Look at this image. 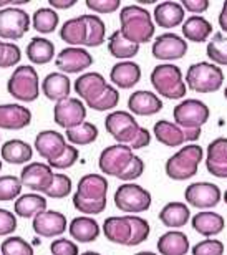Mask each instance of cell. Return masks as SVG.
Returning <instances> with one entry per match:
<instances>
[{
	"mask_svg": "<svg viewBox=\"0 0 227 255\" xmlns=\"http://www.w3.org/2000/svg\"><path fill=\"white\" fill-rule=\"evenodd\" d=\"M151 52L154 58L163 60V62H173V60L183 58L188 53V42L178 33H163L154 40Z\"/></svg>",
	"mask_w": 227,
	"mask_h": 255,
	"instance_id": "obj_16",
	"label": "cell"
},
{
	"mask_svg": "<svg viewBox=\"0 0 227 255\" xmlns=\"http://www.w3.org/2000/svg\"><path fill=\"white\" fill-rule=\"evenodd\" d=\"M86 7L96 13H113L120 8V0H86Z\"/></svg>",
	"mask_w": 227,
	"mask_h": 255,
	"instance_id": "obj_49",
	"label": "cell"
},
{
	"mask_svg": "<svg viewBox=\"0 0 227 255\" xmlns=\"http://www.w3.org/2000/svg\"><path fill=\"white\" fill-rule=\"evenodd\" d=\"M158 252L161 255H186L189 252V239L184 232L169 231L159 237Z\"/></svg>",
	"mask_w": 227,
	"mask_h": 255,
	"instance_id": "obj_31",
	"label": "cell"
},
{
	"mask_svg": "<svg viewBox=\"0 0 227 255\" xmlns=\"http://www.w3.org/2000/svg\"><path fill=\"white\" fill-rule=\"evenodd\" d=\"M17 229V217L7 209H0V237L8 236Z\"/></svg>",
	"mask_w": 227,
	"mask_h": 255,
	"instance_id": "obj_50",
	"label": "cell"
},
{
	"mask_svg": "<svg viewBox=\"0 0 227 255\" xmlns=\"http://www.w3.org/2000/svg\"><path fill=\"white\" fill-rule=\"evenodd\" d=\"M22 60V52L15 43H5L3 42V48L2 53H0V68H12V66H17Z\"/></svg>",
	"mask_w": 227,
	"mask_h": 255,
	"instance_id": "obj_45",
	"label": "cell"
},
{
	"mask_svg": "<svg viewBox=\"0 0 227 255\" xmlns=\"http://www.w3.org/2000/svg\"><path fill=\"white\" fill-rule=\"evenodd\" d=\"M7 91L12 98L23 101V103L35 101L40 93V80L37 70L30 65H18L7 81Z\"/></svg>",
	"mask_w": 227,
	"mask_h": 255,
	"instance_id": "obj_8",
	"label": "cell"
},
{
	"mask_svg": "<svg viewBox=\"0 0 227 255\" xmlns=\"http://www.w3.org/2000/svg\"><path fill=\"white\" fill-rule=\"evenodd\" d=\"M186 202L198 209H213L221 202V189L213 182H194L184 192Z\"/></svg>",
	"mask_w": 227,
	"mask_h": 255,
	"instance_id": "obj_19",
	"label": "cell"
},
{
	"mask_svg": "<svg viewBox=\"0 0 227 255\" xmlns=\"http://www.w3.org/2000/svg\"><path fill=\"white\" fill-rule=\"evenodd\" d=\"M65 139L70 141V144L73 146H86L91 144L98 139V128L90 123V121H85L80 126H75L71 129L65 131Z\"/></svg>",
	"mask_w": 227,
	"mask_h": 255,
	"instance_id": "obj_38",
	"label": "cell"
},
{
	"mask_svg": "<svg viewBox=\"0 0 227 255\" xmlns=\"http://www.w3.org/2000/svg\"><path fill=\"white\" fill-rule=\"evenodd\" d=\"M33 157V149L22 139H10L2 146V159L8 164H25Z\"/></svg>",
	"mask_w": 227,
	"mask_h": 255,
	"instance_id": "obj_33",
	"label": "cell"
},
{
	"mask_svg": "<svg viewBox=\"0 0 227 255\" xmlns=\"http://www.w3.org/2000/svg\"><path fill=\"white\" fill-rule=\"evenodd\" d=\"M2 45H3V42H2V40H0V48H2Z\"/></svg>",
	"mask_w": 227,
	"mask_h": 255,
	"instance_id": "obj_61",
	"label": "cell"
},
{
	"mask_svg": "<svg viewBox=\"0 0 227 255\" xmlns=\"http://www.w3.org/2000/svg\"><path fill=\"white\" fill-rule=\"evenodd\" d=\"M0 137H2V136H0Z\"/></svg>",
	"mask_w": 227,
	"mask_h": 255,
	"instance_id": "obj_62",
	"label": "cell"
},
{
	"mask_svg": "<svg viewBox=\"0 0 227 255\" xmlns=\"http://www.w3.org/2000/svg\"><path fill=\"white\" fill-rule=\"evenodd\" d=\"M120 32L126 40L143 45L154 37V20L146 8L139 5H126L120 13Z\"/></svg>",
	"mask_w": 227,
	"mask_h": 255,
	"instance_id": "obj_5",
	"label": "cell"
},
{
	"mask_svg": "<svg viewBox=\"0 0 227 255\" xmlns=\"http://www.w3.org/2000/svg\"><path fill=\"white\" fill-rule=\"evenodd\" d=\"M191 212L189 207L183 202H168L159 212V221L168 229H179L184 227L189 222Z\"/></svg>",
	"mask_w": 227,
	"mask_h": 255,
	"instance_id": "obj_32",
	"label": "cell"
},
{
	"mask_svg": "<svg viewBox=\"0 0 227 255\" xmlns=\"http://www.w3.org/2000/svg\"><path fill=\"white\" fill-rule=\"evenodd\" d=\"M0 171H2V159H0Z\"/></svg>",
	"mask_w": 227,
	"mask_h": 255,
	"instance_id": "obj_60",
	"label": "cell"
},
{
	"mask_svg": "<svg viewBox=\"0 0 227 255\" xmlns=\"http://www.w3.org/2000/svg\"><path fill=\"white\" fill-rule=\"evenodd\" d=\"M103 234L113 244L135 247L149 237V224L138 216L108 217L103 222Z\"/></svg>",
	"mask_w": 227,
	"mask_h": 255,
	"instance_id": "obj_4",
	"label": "cell"
},
{
	"mask_svg": "<svg viewBox=\"0 0 227 255\" xmlns=\"http://www.w3.org/2000/svg\"><path fill=\"white\" fill-rule=\"evenodd\" d=\"M208 58L218 66H227V37L223 33H216L208 43Z\"/></svg>",
	"mask_w": 227,
	"mask_h": 255,
	"instance_id": "obj_40",
	"label": "cell"
},
{
	"mask_svg": "<svg viewBox=\"0 0 227 255\" xmlns=\"http://www.w3.org/2000/svg\"><path fill=\"white\" fill-rule=\"evenodd\" d=\"M25 53H27V57L32 63L46 65L55 57V45L48 38L37 37L30 40V43L25 48Z\"/></svg>",
	"mask_w": 227,
	"mask_h": 255,
	"instance_id": "obj_35",
	"label": "cell"
},
{
	"mask_svg": "<svg viewBox=\"0 0 227 255\" xmlns=\"http://www.w3.org/2000/svg\"><path fill=\"white\" fill-rule=\"evenodd\" d=\"M219 25H221V30L227 33V0L223 3V10H221V15H219Z\"/></svg>",
	"mask_w": 227,
	"mask_h": 255,
	"instance_id": "obj_54",
	"label": "cell"
},
{
	"mask_svg": "<svg viewBox=\"0 0 227 255\" xmlns=\"http://www.w3.org/2000/svg\"><path fill=\"white\" fill-rule=\"evenodd\" d=\"M76 161H78V149H76L73 144H66L63 154H61L56 161L50 162L48 166L51 169H53V167L55 169H68V167L73 166Z\"/></svg>",
	"mask_w": 227,
	"mask_h": 255,
	"instance_id": "obj_47",
	"label": "cell"
},
{
	"mask_svg": "<svg viewBox=\"0 0 227 255\" xmlns=\"http://www.w3.org/2000/svg\"><path fill=\"white\" fill-rule=\"evenodd\" d=\"M22 196V182L17 176L0 177V202L17 201Z\"/></svg>",
	"mask_w": 227,
	"mask_h": 255,
	"instance_id": "obj_41",
	"label": "cell"
},
{
	"mask_svg": "<svg viewBox=\"0 0 227 255\" xmlns=\"http://www.w3.org/2000/svg\"><path fill=\"white\" fill-rule=\"evenodd\" d=\"M204 157V149L198 144H188L173 154L166 162V174L173 181H186L196 176L199 162Z\"/></svg>",
	"mask_w": 227,
	"mask_h": 255,
	"instance_id": "obj_9",
	"label": "cell"
},
{
	"mask_svg": "<svg viewBox=\"0 0 227 255\" xmlns=\"http://www.w3.org/2000/svg\"><path fill=\"white\" fill-rule=\"evenodd\" d=\"M53 120L55 123L65 128V129H71L75 126H80L86 121V106L78 98H65L55 103L53 108Z\"/></svg>",
	"mask_w": 227,
	"mask_h": 255,
	"instance_id": "obj_15",
	"label": "cell"
},
{
	"mask_svg": "<svg viewBox=\"0 0 227 255\" xmlns=\"http://www.w3.org/2000/svg\"><path fill=\"white\" fill-rule=\"evenodd\" d=\"M55 65L61 73H81L93 65V57L86 48L66 47L58 53Z\"/></svg>",
	"mask_w": 227,
	"mask_h": 255,
	"instance_id": "obj_18",
	"label": "cell"
},
{
	"mask_svg": "<svg viewBox=\"0 0 227 255\" xmlns=\"http://www.w3.org/2000/svg\"><path fill=\"white\" fill-rule=\"evenodd\" d=\"M30 28V15L18 7L0 10V38L20 40Z\"/></svg>",
	"mask_w": 227,
	"mask_h": 255,
	"instance_id": "obj_13",
	"label": "cell"
},
{
	"mask_svg": "<svg viewBox=\"0 0 227 255\" xmlns=\"http://www.w3.org/2000/svg\"><path fill=\"white\" fill-rule=\"evenodd\" d=\"M28 3V0H0V7H10V5H23Z\"/></svg>",
	"mask_w": 227,
	"mask_h": 255,
	"instance_id": "obj_55",
	"label": "cell"
},
{
	"mask_svg": "<svg viewBox=\"0 0 227 255\" xmlns=\"http://www.w3.org/2000/svg\"><path fill=\"white\" fill-rule=\"evenodd\" d=\"M184 10H189L193 13H203L209 8V0H183L181 2Z\"/></svg>",
	"mask_w": 227,
	"mask_h": 255,
	"instance_id": "obj_52",
	"label": "cell"
},
{
	"mask_svg": "<svg viewBox=\"0 0 227 255\" xmlns=\"http://www.w3.org/2000/svg\"><path fill=\"white\" fill-rule=\"evenodd\" d=\"M108 192V181L105 176L100 174H86L78 181L76 186V196L86 201H105Z\"/></svg>",
	"mask_w": 227,
	"mask_h": 255,
	"instance_id": "obj_27",
	"label": "cell"
},
{
	"mask_svg": "<svg viewBox=\"0 0 227 255\" xmlns=\"http://www.w3.org/2000/svg\"><path fill=\"white\" fill-rule=\"evenodd\" d=\"M224 96H226V100H227V86H226V90H224Z\"/></svg>",
	"mask_w": 227,
	"mask_h": 255,
	"instance_id": "obj_59",
	"label": "cell"
},
{
	"mask_svg": "<svg viewBox=\"0 0 227 255\" xmlns=\"http://www.w3.org/2000/svg\"><path fill=\"white\" fill-rule=\"evenodd\" d=\"M65 147H66L65 136L58 131L45 129V131H40L38 134L35 136V151H37L43 159L48 161V164L56 161L63 154Z\"/></svg>",
	"mask_w": 227,
	"mask_h": 255,
	"instance_id": "obj_20",
	"label": "cell"
},
{
	"mask_svg": "<svg viewBox=\"0 0 227 255\" xmlns=\"http://www.w3.org/2000/svg\"><path fill=\"white\" fill-rule=\"evenodd\" d=\"M51 255H78V246L68 239H56L50 244Z\"/></svg>",
	"mask_w": 227,
	"mask_h": 255,
	"instance_id": "obj_48",
	"label": "cell"
},
{
	"mask_svg": "<svg viewBox=\"0 0 227 255\" xmlns=\"http://www.w3.org/2000/svg\"><path fill=\"white\" fill-rule=\"evenodd\" d=\"M128 110L138 116H153L163 110V101L153 91L139 90L128 98Z\"/></svg>",
	"mask_w": 227,
	"mask_h": 255,
	"instance_id": "obj_24",
	"label": "cell"
},
{
	"mask_svg": "<svg viewBox=\"0 0 227 255\" xmlns=\"http://www.w3.org/2000/svg\"><path fill=\"white\" fill-rule=\"evenodd\" d=\"M32 226L40 237H58L66 231V217L56 211H43L33 217Z\"/></svg>",
	"mask_w": 227,
	"mask_h": 255,
	"instance_id": "obj_22",
	"label": "cell"
},
{
	"mask_svg": "<svg viewBox=\"0 0 227 255\" xmlns=\"http://www.w3.org/2000/svg\"><path fill=\"white\" fill-rule=\"evenodd\" d=\"M75 93L85 101V106L95 111L115 110L120 103L118 90L96 71H88L75 80Z\"/></svg>",
	"mask_w": 227,
	"mask_h": 255,
	"instance_id": "obj_1",
	"label": "cell"
},
{
	"mask_svg": "<svg viewBox=\"0 0 227 255\" xmlns=\"http://www.w3.org/2000/svg\"><path fill=\"white\" fill-rule=\"evenodd\" d=\"M133 157H135V152H133L130 146L113 144L101 151L100 159H98V166H100L103 174L121 179L123 174L128 169V166L131 164Z\"/></svg>",
	"mask_w": 227,
	"mask_h": 255,
	"instance_id": "obj_10",
	"label": "cell"
},
{
	"mask_svg": "<svg viewBox=\"0 0 227 255\" xmlns=\"http://www.w3.org/2000/svg\"><path fill=\"white\" fill-rule=\"evenodd\" d=\"M0 255H2V254H0Z\"/></svg>",
	"mask_w": 227,
	"mask_h": 255,
	"instance_id": "obj_63",
	"label": "cell"
},
{
	"mask_svg": "<svg viewBox=\"0 0 227 255\" xmlns=\"http://www.w3.org/2000/svg\"><path fill=\"white\" fill-rule=\"evenodd\" d=\"M186 10L179 2H161L154 7V23L161 28L171 30L184 23Z\"/></svg>",
	"mask_w": 227,
	"mask_h": 255,
	"instance_id": "obj_25",
	"label": "cell"
},
{
	"mask_svg": "<svg viewBox=\"0 0 227 255\" xmlns=\"http://www.w3.org/2000/svg\"><path fill=\"white\" fill-rule=\"evenodd\" d=\"M149 80L159 96H164L168 100H181L183 96H186L188 86H186L181 70L176 65L163 63L154 66Z\"/></svg>",
	"mask_w": 227,
	"mask_h": 255,
	"instance_id": "obj_6",
	"label": "cell"
},
{
	"mask_svg": "<svg viewBox=\"0 0 227 255\" xmlns=\"http://www.w3.org/2000/svg\"><path fill=\"white\" fill-rule=\"evenodd\" d=\"M32 23H33V28L37 30V32L46 35V33L55 32L56 27H58V23H60V18H58V13H56L53 8L42 7L33 13Z\"/></svg>",
	"mask_w": 227,
	"mask_h": 255,
	"instance_id": "obj_39",
	"label": "cell"
},
{
	"mask_svg": "<svg viewBox=\"0 0 227 255\" xmlns=\"http://www.w3.org/2000/svg\"><path fill=\"white\" fill-rule=\"evenodd\" d=\"M224 83V71L221 66L208 62H199L189 66L186 73V86L196 93H216Z\"/></svg>",
	"mask_w": 227,
	"mask_h": 255,
	"instance_id": "obj_7",
	"label": "cell"
},
{
	"mask_svg": "<svg viewBox=\"0 0 227 255\" xmlns=\"http://www.w3.org/2000/svg\"><path fill=\"white\" fill-rule=\"evenodd\" d=\"M71 187H73V184H71V179L68 176L55 174L51 186L43 194H45V196H48L50 199H63L66 196H70Z\"/></svg>",
	"mask_w": 227,
	"mask_h": 255,
	"instance_id": "obj_43",
	"label": "cell"
},
{
	"mask_svg": "<svg viewBox=\"0 0 227 255\" xmlns=\"http://www.w3.org/2000/svg\"><path fill=\"white\" fill-rule=\"evenodd\" d=\"M70 236L75 239V242H81V244H90L95 242L98 237H100V226L95 219L91 217H75L73 221L70 222Z\"/></svg>",
	"mask_w": 227,
	"mask_h": 255,
	"instance_id": "obj_30",
	"label": "cell"
},
{
	"mask_svg": "<svg viewBox=\"0 0 227 255\" xmlns=\"http://www.w3.org/2000/svg\"><path fill=\"white\" fill-rule=\"evenodd\" d=\"M73 206L78 212L86 214V216H96V214H101L106 209V199L105 201H86V199H81L80 196H73Z\"/></svg>",
	"mask_w": 227,
	"mask_h": 255,
	"instance_id": "obj_44",
	"label": "cell"
},
{
	"mask_svg": "<svg viewBox=\"0 0 227 255\" xmlns=\"http://www.w3.org/2000/svg\"><path fill=\"white\" fill-rule=\"evenodd\" d=\"M154 137L161 144L168 147H179L184 142L196 141L201 137V129H186L176 123H169L166 120H159L153 128Z\"/></svg>",
	"mask_w": 227,
	"mask_h": 255,
	"instance_id": "obj_14",
	"label": "cell"
},
{
	"mask_svg": "<svg viewBox=\"0 0 227 255\" xmlns=\"http://www.w3.org/2000/svg\"><path fill=\"white\" fill-rule=\"evenodd\" d=\"M32 123V111L18 103L0 105V129L18 131Z\"/></svg>",
	"mask_w": 227,
	"mask_h": 255,
	"instance_id": "obj_21",
	"label": "cell"
},
{
	"mask_svg": "<svg viewBox=\"0 0 227 255\" xmlns=\"http://www.w3.org/2000/svg\"><path fill=\"white\" fill-rule=\"evenodd\" d=\"M224 202H226V204H227V191H226V192H224Z\"/></svg>",
	"mask_w": 227,
	"mask_h": 255,
	"instance_id": "obj_58",
	"label": "cell"
},
{
	"mask_svg": "<svg viewBox=\"0 0 227 255\" xmlns=\"http://www.w3.org/2000/svg\"><path fill=\"white\" fill-rule=\"evenodd\" d=\"M191 252L193 255H223L224 246L223 242L216 241V239H206V241L196 244Z\"/></svg>",
	"mask_w": 227,
	"mask_h": 255,
	"instance_id": "obj_46",
	"label": "cell"
},
{
	"mask_svg": "<svg viewBox=\"0 0 227 255\" xmlns=\"http://www.w3.org/2000/svg\"><path fill=\"white\" fill-rule=\"evenodd\" d=\"M213 33V23L204 17H189L183 23V35L186 40L194 43H204L208 42V37Z\"/></svg>",
	"mask_w": 227,
	"mask_h": 255,
	"instance_id": "obj_34",
	"label": "cell"
},
{
	"mask_svg": "<svg viewBox=\"0 0 227 255\" xmlns=\"http://www.w3.org/2000/svg\"><path fill=\"white\" fill-rule=\"evenodd\" d=\"M81 255H100V254H98V252H85V254H81Z\"/></svg>",
	"mask_w": 227,
	"mask_h": 255,
	"instance_id": "obj_57",
	"label": "cell"
},
{
	"mask_svg": "<svg viewBox=\"0 0 227 255\" xmlns=\"http://www.w3.org/2000/svg\"><path fill=\"white\" fill-rule=\"evenodd\" d=\"M42 91L46 96V100L58 103V101H61V100L70 98L71 81L65 73L53 71V73L46 75L45 80L42 81Z\"/></svg>",
	"mask_w": 227,
	"mask_h": 255,
	"instance_id": "obj_26",
	"label": "cell"
},
{
	"mask_svg": "<svg viewBox=\"0 0 227 255\" xmlns=\"http://www.w3.org/2000/svg\"><path fill=\"white\" fill-rule=\"evenodd\" d=\"M58 35L70 47L95 48L105 42L106 27L96 15H80V17L66 20L61 25Z\"/></svg>",
	"mask_w": 227,
	"mask_h": 255,
	"instance_id": "obj_2",
	"label": "cell"
},
{
	"mask_svg": "<svg viewBox=\"0 0 227 255\" xmlns=\"http://www.w3.org/2000/svg\"><path fill=\"white\" fill-rule=\"evenodd\" d=\"M110 80L111 83H115V86L121 90L133 88L139 83L141 80V68L135 62H120L116 63L110 71Z\"/></svg>",
	"mask_w": 227,
	"mask_h": 255,
	"instance_id": "obj_28",
	"label": "cell"
},
{
	"mask_svg": "<svg viewBox=\"0 0 227 255\" xmlns=\"http://www.w3.org/2000/svg\"><path fill=\"white\" fill-rule=\"evenodd\" d=\"M15 214L23 219L38 216L40 212L46 211V199L40 194H22L13 204Z\"/></svg>",
	"mask_w": 227,
	"mask_h": 255,
	"instance_id": "obj_36",
	"label": "cell"
},
{
	"mask_svg": "<svg viewBox=\"0 0 227 255\" xmlns=\"http://www.w3.org/2000/svg\"><path fill=\"white\" fill-rule=\"evenodd\" d=\"M2 255H33V247L22 237H8L0 247Z\"/></svg>",
	"mask_w": 227,
	"mask_h": 255,
	"instance_id": "obj_42",
	"label": "cell"
},
{
	"mask_svg": "<svg viewBox=\"0 0 227 255\" xmlns=\"http://www.w3.org/2000/svg\"><path fill=\"white\" fill-rule=\"evenodd\" d=\"M206 169L211 176L227 179V137H218L208 146Z\"/></svg>",
	"mask_w": 227,
	"mask_h": 255,
	"instance_id": "obj_23",
	"label": "cell"
},
{
	"mask_svg": "<svg viewBox=\"0 0 227 255\" xmlns=\"http://www.w3.org/2000/svg\"><path fill=\"white\" fill-rule=\"evenodd\" d=\"M48 3H50L53 8H61V10H65V8L73 7V5L76 3V0H48Z\"/></svg>",
	"mask_w": 227,
	"mask_h": 255,
	"instance_id": "obj_53",
	"label": "cell"
},
{
	"mask_svg": "<svg viewBox=\"0 0 227 255\" xmlns=\"http://www.w3.org/2000/svg\"><path fill=\"white\" fill-rule=\"evenodd\" d=\"M193 229L198 234L204 237H213V236H218L224 231V217L221 216L218 212H209V211H204V212H199L196 214L193 217Z\"/></svg>",
	"mask_w": 227,
	"mask_h": 255,
	"instance_id": "obj_29",
	"label": "cell"
},
{
	"mask_svg": "<svg viewBox=\"0 0 227 255\" xmlns=\"http://www.w3.org/2000/svg\"><path fill=\"white\" fill-rule=\"evenodd\" d=\"M143 172H144V162H143L141 157L135 154V157H133V161H131V164L128 166L126 172L123 174L121 181H126V182L128 181H135V179H138V177H141Z\"/></svg>",
	"mask_w": 227,
	"mask_h": 255,
	"instance_id": "obj_51",
	"label": "cell"
},
{
	"mask_svg": "<svg viewBox=\"0 0 227 255\" xmlns=\"http://www.w3.org/2000/svg\"><path fill=\"white\" fill-rule=\"evenodd\" d=\"M55 177V172L45 162H28L22 169L20 174V182L27 189L35 192H45L51 186Z\"/></svg>",
	"mask_w": 227,
	"mask_h": 255,
	"instance_id": "obj_17",
	"label": "cell"
},
{
	"mask_svg": "<svg viewBox=\"0 0 227 255\" xmlns=\"http://www.w3.org/2000/svg\"><path fill=\"white\" fill-rule=\"evenodd\" d=\"M135 255H156V254H153V252H139V254H135Z\"/></svg>",
	"mask_w": 227,
	"mask_h": 255,
	"instance_id": "obj_56",
	"label": "cell"
},
{
	"mask_svg": "<svg viewBox=\"0 0 227 255\" xmlns=\"http://www.w3.org/2000/svg\"><path fill=\"white\" fill-rule=\"evenodd\" d=\"M151 194L138 184H123L115 192V206L123 212L139 214L151 207Z\"/></svg>",
	"mask_w": 227,
	"mask_h": 255,
	"instance_id": "obj_11",
	"label": "cell"
},
{
	"mask_svg": "<svg viewBox=\"0 0 227 255\" xmlns=\"http://www.w3.org/2000/svg\"><path fill=\"white\" fill-rule=\"evenodd\" d=\"M108 52L111 53V57L120 58V60H130L136 57L139 52V45L130 42L121 35L120 30H115L111 33V37L108 38Z\"/></svg>",
	"mask_w": 227,
	"mask_h": 255,
	"instance_id": "obj_37",
	"label": "cell"
},
{
	"mask_svg": "<svg viewBox=\"0 0 227 255\" xmlns=\"http://www.w3.org/2000/svg\"><path fill=\"white\" fill-rule=\"evenodd\" d=\"M173 115L178 126L186 129H201L208 123L211 111L209 106L201 100H183L176 105Z\"/></svg>",
	"mask_w": 227,
	"mask_h": 255,
	"instance_id": "obj_12",
	"label": "cell"
},
{
	"mask_svg": "<svg viewBox=\"0 0 227 255\" xmlns=\"http://www.w3.org/2000/svg\"><path fill=\"white\" fill-rule=\"evenodd\" d=\"M105 128L118 141V144L130 146L133 151L146 147L151 142V132L139 126L130 111H111L105 120Z\"/></svg>",
	"mask_w": 227,
	"mask_h": 255,
	"instance_id": "obj_3",
	"label": "cell"
}]
</instances>
